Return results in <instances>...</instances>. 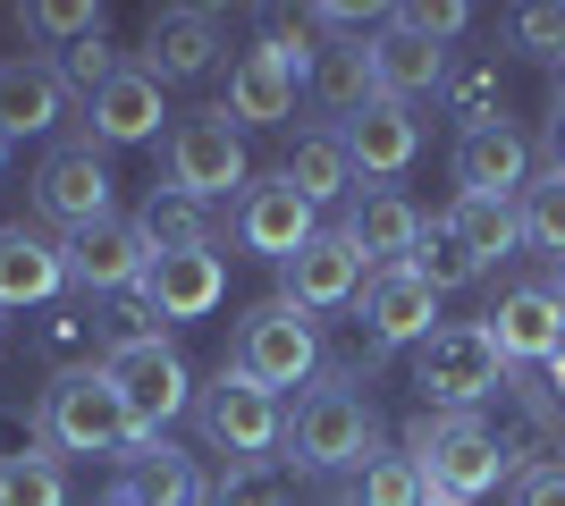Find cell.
<instances>
[{"mask_svg": "<svg viewBox=\"0 0 565 506\" xmlns=\"http://www.w3.org/2000/svg\"><path fill=\"white\" fill-rule=\"evenodd\" d=\"M161 169H169V194H194V203H212L228 186H254V169H245V136L228 127V110H194V119L169 127L161 144Z\"/></svg>", "mask_w": 565, "mask_h": 506, "instance_id": "cell-7", "label": "cell"}, {"mask_svg": "<svg viewBox=\"0 0 565 506\" xmlns=\"http://www.w3.org/2000/svg\"><path fill=\"white\" fill-rule=\"evenodd\" d=\"M118 464H127V473H118V489H127L136 506H212L203 464H194L186 448H169V439H136Z\"/></svg>", "mask_w": 565, "mask_h": 506, "instance_id": "cell-24", "label": "cell"}, {"mask_svg": "<svg viewBox=\"0 0 565 506\" xmlns=\"http://www.w3.org/2000/svg\"><path fill=\"white\" fill-rule=\"evenodd\" d=\"M439 101H448V119L490 127V119H498V101H507V76H498V60H490V51L448 60V85H439Z\"/></svg>", "mask_w": 565, "mask_h": 506, "instance_id": "cell-31", "label": "cell"}, {"mask_svg": "<svg viewBox=\"0 0 565 506\" xmlns=\"http://www.w3.org/2000/svg\"><path fill=\"white\" fill-rule=\"evenodd\" d=\"M397 448L423 464V482H430V498H439V506H472V498H490V489L515 473L481 413H430L423 406L414 422H405Z\"/></svg>", "mask_w": 565, "mask_h": 506, "instance_id": "cell-1", "label": "cell"}, {"mask_svg": "<svg viewBox=\"0 0 565 506\" xmlns=\"http://www.w3.org/2000/svg\"><path fill=\"white\" fill-rule=\"evenodd\" d=\"M338 136H347V161L363 169V177H397V169H414V152H423V119H414L405 101H372V110L347 119Z\"/></svg>", "mask_w": 565, "mask_h": 506, "instance_id": "cell-25", "label": "cell"}, {"mask_svg": "<svg viewBox=\"0 0 565 506\" xmlns=\"http://www.w3.org/2000/svg\"><path fill=\"white\" fill-rule=\"evenodd\" d=\"M102 372H110L118 406H127V422H136V439H161V422H178V413L194 406V372L178 346H127V355H102Z\"/></svg>", "mask_w": 565, "mask_h": 506, "instance_id": "cell-9", "label": "cell"}, {"mask_svg": "<svg viewBox=\"0 0 565 506\" xmlns=\"http://www.w3.org/2000/svg\"><path fill=\"white\" fill-rule=\"evenodd\" d=\"M296 85H305V76L287 68L279 51H236V68H228V101H220V110H228V127H279V119H296Z\"/></svg>", "mask_w": 565, "mask_h": 506, "instance_id": "cell-23", "label": "cell"}, {"mask_svg": "<svg viewBox=\"0 0 565 506\" xmlns=\"http://www.w3.org/2000/svg\"><path fill=\"white\" fill-rule=\"evenodd\" d=\"M515 212H523V245H541L548 262H565V169H532Z\"/></svg>", "mask_w": 565, "mask_h": 506, "instance_id": "cell-33", "label": "cell"}, {"mask_svg": "<svg viewBox=\"0 0 565 506\" xmlns=\"http://www.w3.org/2000/svg\"><path fill=\"white\" fill-rule=\"evenodd\" d=\"M515 506H565V456L557 464H532L523 489H515Z\"/></svg>", "mask_w": 565, "mask_h": 506, "instance_id": "cell-43", "label": "cell"}, {"mask_svg": "<svg viewBox=\"0 0 565 506\" xmlns=\"http://www.w3.org/2000/svg\"><path fill=\"white\" fill-rule=\"evenodd\" d=\"M136 228H143L152 254H212V212H203L194 194L152 186V194H143V212H136Z\"/></svg>", "mask_w": 565, "mask_h": 506, "instance_id": "cell-29", "label": "cell"}, {"mask_svg": "<svg viewBox=\"0 0 565 506\" xmlns=\"http://www.w3.org/2000/svg\"><path fill=\"white\" fill-rule=\"evenodd\" d=\"M279 177H287L296 194H305L312 212H321V203H347V194H354V161H347V136H296V152L279 161Z\"/></svg>", "mask_w": 565, "mask_h": 506, "instance_id": "cell-28", "label": "cell"}, {"mask_svg": "<svg viewBox=\"0 0 565 506\" xmlns=\"http://www.w3.org/2000/svg\"><path fill=\"white\" fill-rule=\"evenodd\" d=\"M110 506H136V498H127V489H110Z\"/></svg>", "mask_w": 565, "mask_h": 506, "instance_id": "cell-47", "label": "cell"}, {"mask_svg": "<svg viewBox=\"0 0 565 506\" xmlns=\"http://www.w3.org/2000/svg\"><path fill=\"white\" fill-rule=\"evenodd\" d=\"M0 169H9V136H0Z\"/></svg>", "mask_w": 565, "mask_h": 506, "instance_id": "cell-49", "label": "cell"}, {"mask_svg": "<svg viewBox=\"0 0 565 506\" xmlns=\"http://www.w3.org/2000/svg\"><path fill=\"white\" fill-rule=\"evenodd\" d=\"M439 219H448V237L465 245V254H472L481 270H490V262H507V254L523 245V212L507 203V194H456V203H448Z\"/></svg>", "mask_w": 565, "mask_h": 506, "instance_id": "cell-27", "label": "cell"}, {"mask_svg": "<svg viewBox=\"0 0 565 506\" xmlns=\"http://www.w3.org/2000/svg\"><path fill=\"white\" fill-rule=\"evenodd\" d=\"M405 270H414L430 295H456V288H472V279H481V262L448 237V219H430V228H423V245H414V262H405Z\"/></svg>", "mask_w": 565, "mask_h": 506, "instance_id": "cell-35", "label": "cell"}, {"mask_svg": "<svg viewBox=\"0 0 565 506\" xmlns=\"http://www.w3.org/2000/svg\"><path fill=\"white\" fill-rule=\"evenodd\" d=\"M136 295L161 321H203V313H220V295H228V262H220V254H152Z\"/></svg>", "mask_w": 565, "mask_h": 506, "instance_id": "cell-16", "label": "cell"}, {"mask_svg": "<svg viewBox=\"0 0 565 506\" xmlns=\"http://www.w3.org/2000/svg\"><path fill=\"white\" fill-rule=\"evenodd\" d=\"M212 506H296L287 464H228V482L212 489Z\"/></svg>", "mask_w": 565, "mask_h": 506, "instance_id": "cell-38", "label": "cell"}, {"mask_svg": "<svg viewBox=\"0 0 565 506\" xmlns=\"http://www.w3.org/2000/svg\"><path fill=\"white\" fill-rule=\"evenodd\" d=\"M228 363L245 380H262L270 397H279V388H305V380H321V321H312L305 304H287V295H262L254 313L236 321Z\"/></svg>", "mask_w": 565, "mask_h": 506, "instance_id": "cell-5", "label": "cell"}, {"mask_svg": "<svg viewBox=\"0 0 565 506\" xmlns=\"http://www.w3.org/2000/svg\"><path fill=\"white\" fill-rule=\"evenodd\" d=\"M34 448H51V456H127V448H136V422H127V406H118V388H110L102 363L60 372V380L43 388Z\"/></svg>", "mask_w": 565, "mask_h": 506, "instance_id": "cell-2", "label": "cell"}, {"mask_svg": "<svg viewBox=\"0 0 565 506\" xmlns=\"http://www.w3.org/2000/svg\"><path fill=\"white\" fill-rule=\"evenodd\" d=\"M305 94H312V110H330V119H363V110L380 101L372 51H363V43H321V51H312V68H305Z\"/></svg>", "mask_w": 565, "mask_h": 506, "instance_id": "cell-26", "label": "cell"}, {"mask_svg": "<svg viewBox=\"0 0 565 506\" xmlns=\"http://www.w3.org/2000/svg\"><path fill=\"white\" fill-rule=\"evenodd\" d=\"M338 228L354 237V254H363L372 270H405L430 219L414 212V203H405L397 186H363V194H347V219H338Z\"/></svg>", "mask_w": 565, "mask_h": 506, "instance_id": "cell-14", "label": "cell"}, {"mask_svg": "<svg viewBox=\"0 0 565 506\" xmlns=\"http://www.w3.org/2000/svg\"><path fill=\"white\" fill-rule=\"evenodd\" d=\"M68 85H60V60H0V136H51V127L68 119Z\"/></svg>", "mask_w": 565, "mask_h": 506, "instance_id": "cell-20", "label": "cell"}, {"mask_svg": "<svg viewBox=\"0 0 565 506\" xmlns=\"http://www.w3.org/2000/svg\"><path fill=\"white\" fill-rule=\"evenodd\" d=\"M363 279H372V262L354 254L347 228H321L296 262H279V295H287V304H305V313H338V304H354Z\"/></svg>", "mask_w": 565, "mask_h": 506, "instance_id": "cell-12", "label": "cell"}, {"mask_svg": "<svg viewBox=\"0 0 565 506\" xmlns=\"http://www.w3.org/2000/svg\"><path fill=\"white\" fill-rule=\"evenodd\" d=\"M541 288H548V295L565 304V262H548V279H541Z\"/></svg>", "mask_w": 565, "mask_h": 506, "instance_id": "cell-46", "label": "cell"}, {"mask_svg": "<svg viewBox=\"0 0 565 506\" xmlns=\"http://www.w3.org/2000/svg\"><path fill=\"white\" fill-rule=\"evenodd\" d=\"M354 506H430V482L405 448H372L354 464Z\"/></svg>", "mask_w": 565, "mask_h": 506, "instance_id": "cell-30", "label": "cell"}, {"mask_svg": "<svg viewBox=\"0 0 565 506\" xmlns=\"http://www.w3.org/2000/svg\"><path fill=\"white\" fill-rule=\"evenodd\" d=\"M414 388H423L430 413H481L507 388V355L481 321H448L414 346Z\"/></svg>", "mask_w": 565, "mask_h": 506, "instance_id": "cell-4", "label": "cell"}, {"mask_svg": "<svg viewBox=\"0 0 565 506\" xmlns=\"http://www.w3.org/2000/svg\"><path fill=\"white\" fill-rule=\"evenodd\" d=\"M397 18L414 25V34H430V43L448 51L456 34H465V25H472V9H465V0H423V9H397Z\"/></svg>", "mask_w": 565, "mask_h": 506, "instance_id": "cell-42", "label": "cell"}, {"mask_svg": "<svg viewBox=\"0 0 565 506\" xmlns=\"http://www.w3.org/2000/svg\"><path fill=\"white\" fill-rule=\"evenodd\" d=\"M68 245V288H85V295H136V279H143V262H152V245H143V228L136 219H94V228H76V237H60Z\"/></svg>", "mask_w": 565, "mask_h": 506, "instance_id": "cell-11", "label": "cell"}, {"mask_svg": "<svg viewBox=\"0 0 565 506\" xmlns=\"http://www.w3.org/2000/svg\"><path fill=\"white\" fill-rule=\"evenodd\" d=\"M372 448H380V413H372L363 388L312 380L296 397V422H287V464L296 473H354Z\"/></svg>", "mask_w": 565, "mask_h": 506, "instance_id": "cell-3", "label": "cell"}, {"mask_svg": "<svg viewBox=\"0 0 565 506\" xmlns=\"http://www.w3.org/2000/svg\"><path fill=\"white\" fill-rule=\"evenodd\" d=\"M161 119H169V110H161V85H152L136 60H127V68H118L94 101H85V136H94L102 152H110V144H143V136H161Z\"/></svg>", "mask_w": 565, "mask_h": 506, "instance_id": "cell-22", "label": "cell"}, {"mask_svg": "<svg viewBox=\"0 0 565 506\" xmlns=\"http://www.w3.org/2000/svg\"><path fill=\"white\" fill-rule=\"evenodd\" d=\"M430 506H439V498H430Z\"/></svg>", "mask_w": 565, "mask_h": 506, "instance_id": "cell-50", "label": "cell"}, {"mask_svg": "<svg viewBox=\"0 0 565 506\" xmlns=\"http://www.w3.org/2000/svg\"><path fill=\"white\" fill-rule=\"evenodd\" d=\"M118 68H127V60L110 51V34H94V43H68V51H60V85H68L76 101H94Z\"/></svg>", "mask_w": 565, "mask_h": 506, "instance_id": "cell-40", "label": "cell"}, {"mask_svg": "<svg viewBox=\"0 0 565 506\" xmlns=\"http://www.w3.org/2000/svg\"><path fill=\"white\" fill-rule=\"evenodd\" d=\"M347 506H354V498H347Z\"/></svg>", "mask_w": 565, "mask_h": 506, "instance_id": "cell-51", "label": "cell"}, {"mask_svg": "<svg viewBox=\"0 0 565 506\" xmlns=\"http://www.w3.org/2000/svg\"><path fill=\"white\" fill-rule=\"evenodd\" d=\"M532 186V144H523L515 119H490V127H465L456 136V194H515Z\"/></svg>", "mask_w": 565, "mask_h": 506, "instance_id": "cell-17", "label": "cell"}, {"mask_svg": "<svg viewBox=\"0 0 565 506\" xmlns=\"http://www.w3.org/2000/svg\"><path fill=\"white\" fill-rule=\"evenodd\" d=\"M541 169H565V101L548 110V127H541Z\"/></svg>", "mask_w": 565, "mask_h": 506, "instance_id": "cell-44", "label": "cell"}, {"mask_svg": "<svg viewBox=\"0 0 565 506\" xmlns=\"http://www.w3.org/2000/svg\"><path fill=\"white\" fill-rule=\"evenodd\" d=\"M212 60H220V9H161V18L143 25V60L136 68L169 94V85H194Z\"/></svg>", "mask_w": 565, "mask_h": 506, "instance_id": "cell-13", "label": "cell"}, {"mask_svg": "<svg viewBox=\"0 0 565 506\" xmlns=\"http://www.w3.org/2000/svg\"><path fill=\"white\" fill-rule=\"evenodd\" d=\"M254 34H262V51H279L296 76H305L312 51H321V43H312V18H305V9H254Z\"/></svg>", "mask_w": 565, "mask_h": 506, "instance_id": "cell-39", "label": "cell"}, {"mask_svg": "<svg viewBox=\"0 0 565 506\" xmlns=\"http://www.w3.org/2000/svg\"><path fill=\"white\" fill-rule=\"evenodd\" d=\"M363 51H372V85H380V101H414V94H439V85H448V51L430 43V34H414L397 9H388V25H380Z\"/></svg>", "mask_w": 565, "mask_h": 506, "instance_id": "cell-19", "label": "cell"}, {"mask_svg": "<svg viewBox=\"0 0 565 506\" xmlns=\"http://www.w3.org/2000/svg\"><path fill=\"white\" fill-rule=\"evenodd\" d=\"M557 101H565V60H557Z\"/></svg>", "mask_w": 565, "mask_h": 506, "instance_id": "cell-48", "label": "cell"}, {"mask_svg": "<svg viewBox=\"0 0 565 506\" xmlns=\"http://www.w3.org/2000/svg\"><path fill=\"white\" fill-rule=\"evenodd\" d=\"M541 380H548V397H557V406H565V337H557V346H548V363H541Z\"/></svg>", "mask_w": 565, "mask_h": 506, "instance_id": "cell-45", "label": "cell"}, {"mask_svg": "<svg viewBox=\"0 0 565 506\" xmlns=\"http://www.w3.org/2000/svg\"><path fill=\"white\" fill-rule=\"evenodd\" d=\"M68 288V245L51 228H25V219H0V313L9 304H51Z\"/></svg>", "mask_w": 565, "mask_h": 506, "instance_id": "cell-18", "label": "cell"}, {"mask_svg": "<svg viewBox=\"0 0 565 506\" xmlns=\"http://www.w3.org/2000/svg\"><path fill=\"white\" fill-rule=\"evenodd\" d=\"M18 34H43V43L68 51V43H94V34H102V9H94V0H25Z\"/></svg>", "mask_w": 565, "mask_h": 506, "instance_id": "cell-36", "label": "cell"}, {"mask_svg": "<svg viewBox=\"0 0 565 506\" xmlns=\"http://www.w3.org/2000/svg\"><path fill=\"white\" fill-rule=\"evenodd\" d=\"M312 237H321V212L287 186L279 169L236 194V245H245V254H262V262H296Z\"/></svg>", "mask_w": 565, "mask_h": 506, "instance_id": "cell-10", "label": "cell"}, {"mask_svg": "<svg viewBox=\"0 0 565 506\" xmlns=\"http://www.w3.org/2000/svg\"><path fill=\"white\" fill-rule=\"evenodd\" d=\"M94 355H102V330H94V313H76V304H60V313L34 330V363H51V380H60V372H85Z\"/></svg>", "mask_w": 565, "mask_h": 506, "instance_id": "cell-34", "label": "cell"}, {"mask_svg": "<svg viewBox=\"0 0 565 506\" xmlns=\"http://www.w3.org/2000/svg\"><path fill=\"white\" fill-rule=\"evenodd\" d=\"M34 212L51 228H68V237L94 228V219H110V152L94 136H60L43 152V169H34Z\"/></svg>", "mask_w": 565, "mask_h": 506, "instance_id": "cell-8", "label": "cell"}, {"mask_svg": "<svg viewBox=\"0 0 565 506\" xmlns=\"http://www.w3.org/2000/svg\"><path fill=\"white\" fill-rule=\"evenodd\" d=\"M363 330L397 355V346H423L430 330H439V295L414 279V270H372L363 279Z\"/></svg>", "mask_w": 565, "mask_h": 506, "instance_id": "cell-21", "label": "cell"}, {"mask_svg": "<svg viewBox=\"0 0 565 506\" xmlns=\"http://www.w3.org/2000/svg\"><path fill=\"white\" fill-rule=\"evenodd\" d=\"M194 422H203V439H212V448H228L236 464H270V448L287 439L279 397H270L262 380H245L236 363H220L212 388H194Z\"/></svg>", "mask_w": 565, "mask_h": 506, "instance_id": "cell-6", "label": "cell"}, {"mask_svg": "<svg viewBox=\"0 0 565 506\" xmlns=\"http://www.w3.org/2000/svg\"><path fill=\"white\" fill-rule=\"evenodd\" d=\"M94 330H102V355H127V346H161V313L143 304V295H110L94 313Z\"/></svg>", "mask_w": 565, "mask_h": 506, "instance_id": "cell-37", "label": "cell"}, {"mask_svg": "<svg viewBox=\"0 0 565 506\" xmlns=\"http://www.w3.org/2000/svg\"><path fill=\"white\" fill-rule=\"evenodd\" d=\"M515 51H532V60H565V9H548V0L515 9Z\"/></svg>", "mask_w": 565, "mask_h": 506, "instance_id": "cell-41", "label": "cell"}, {"mask_svg": "<svg viewBox=\"0 0 565 506\" xmlns=\"http://www.w3.org/2000/svg\"><path fill=\"white\" fill-rule=\"evenodd\" d=\"M0 506H68V482H60V456L25 439L18 456H0Z\"/></svg>", "mask_w": 565, "mask_h": 506, "instance_id": "cell-32", "label": "cell"}, {"mask_svg": "<svg viewBox=\"0 0 565 506\" xmlns=\"http://www.w3.org/2000/svg\"><path fill=\"white\" fill-rule=\"evenodd\" d=\"M481 330L498 337V355H507V372H541L548 363V346L565 337V304L541 288V279H523V288H507L490 304V321Z\"/></svg>", "mask_w": 565, "mask_h": 506, "instance_id": "cell-15", "label": "cell"}]
</instances>
